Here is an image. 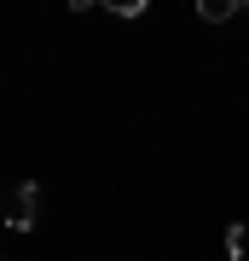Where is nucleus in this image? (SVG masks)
<instances>
[{"label": "nucleus", "mask_w": 249, "mask_h": 261, "mask_svg": "<svg viewBox=\"0 0 249 261\" xmlns=\"http://www.w3.org/2000/svg\"><path fill=\"white\" fill-rule=\"evenodd\" d=\"M197 12H203V23H226L232 12H238V0H203Z\"/></svg>", "instance_id": "f03ea898"}, {"label": "nucleus", "mask_w": 249, "mask_h": 261, "mask_svg": "<svg viewBox=\"0 0 249 261\" xmlns=\"http://www.w3.org/2000/svg\"><path fill=\"white\" fill-rule=\"evenodd\" d=\"M116 18H145V0H110Z\"/></svg>", "instance_id": "20e7f679"}, {"label": "nucleus", "mask_w": 249, "mask_h": 261, "mask_svg": "<svg viewBox=\"0 0 249 261\" xmlns=\"http://www.w3.org/2000/svg\"><path fill=\"white\" fill-rule=\"evenodd\" d=\"M35 221H41V186L35 180H18L12 186V203H6V226L12 232H35Z\"/></svg>", "instance_id": "f257e3e1"}, {"label": "nucleus", "mask_w": 249, "mask_h": 261, "mask_svg": "<svg viewBox=\"0 0 249 261\" xmlns=\"http://www.w3.org/2000/svg\"><path fill=\"white\" fill-rule=\"evenodd\" d=\"M243 250H249V226L232 221V226H226V255H232V261H243Z\"/></svg>", "instance_id": "7ed1b4c3"}]
</instances>
